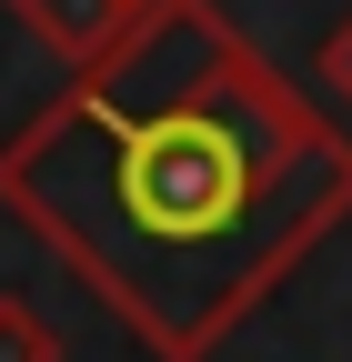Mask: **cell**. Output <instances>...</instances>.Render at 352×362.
Masks as SVG:
<instances>
[{"mask_svg":"<svg viewBox=\"0 0 352 362\" xmlns=\"http://www.w3.org/2000/svg\"><path fill=\"white\" fill-rule=\"evenodd\" d=\"M0 362H61V332L40 322L20 292H0Z\"/></svg>","mask_w":352,"mask_h":362,"instance_id":"cell-3","label":"cell"},{"mask_svg":"<svg viewBox=\"0 0 352 362\" xmlns=\"http://www.w3.org/2000/svg\"><path fill=\"white\" fill-rule=\"evenodd\" d=\"M0 211L151 362H211L352 221V131L222 0H151L0 141Z\"/></svg>","mask_w":352,"mask_h":362,"instance_id":"cell-1","label":"cell"},{"mask_svg":"<svg viewBox=\"0 0 352 362\" xmlns=\"http://www.w3.org/2000/svg\"><path fill=\"white\" fill-rule=\"evenodd\" d=\"M0 11H11L61 71H91V61H111L121 40L151 21V0H0Z\"/></svg>","mask_w":352,"mask_h":362,"instance_id":"cell-2","label":"cell"},{"mask_svg":"<svg viewBox=\"0 0 352 362\" xmlns=\"http://www.w3.org/2000/svg\"><path fill=\"white\" fill-rule=\"evenodd\" d=\"M312 71H322V90H332V101L352 111V21H332V40H322V61H312Z\"/></svg>","mask_w":352,"mask_h":362,"instance_id":"cell-4","label":"cell"}]
</instances>
